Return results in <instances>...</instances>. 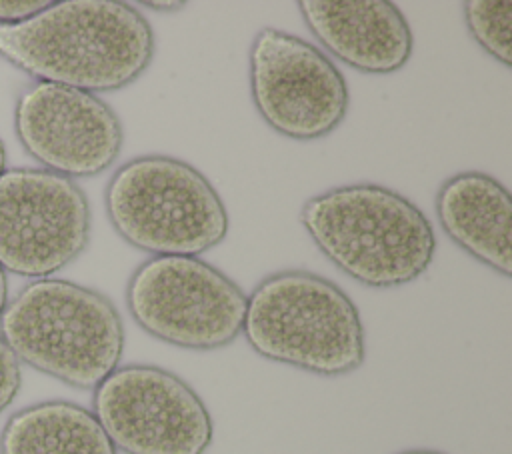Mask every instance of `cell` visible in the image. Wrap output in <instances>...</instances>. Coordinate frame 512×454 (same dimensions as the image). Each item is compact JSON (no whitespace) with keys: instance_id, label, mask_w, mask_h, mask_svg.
Listing matches in <instances>:
<instances>
[{"instance_id":"cell-1","label":"cell","mask_w":512,"mask_h":454,"mask_svg":"<svg viewBox=\"0 0 512 454\" xmlns=\"http://www.w3.org/2000/svg\"><path fill=\"white\" fill-rule=\"evenodd\" d=\"M156 38L144 14L120 0H58L18 24H0V56L32 76L90 94L136 82Z\"/></svg>"},{"instance_id":"cell-2","label":"cell","mask_w":512,"mask_h":454,"mask_svg":"<svg viewBox=\"0 0 512 454\" xmlns=\"http://www.w3.org/2000/svg\"><path fill=\"white\" fill-rule=\"evenodd\" d=\"M300 224L346 276L370 288L420 278L434 260L436 236L426 214L380 184H344L308 198Z\"/></svg>"},{"instance_id":"cell-3","label":"cell","mask_w":512,"mask_h":454,"mask_svg":"<svg viewBox=\"0 0 512 454\" xmlns=\"http://www.w3.org/2000/svg\"><path fill=\"white\" fill-rule=\"evenodd\" d=\"M0 338L18 362L76 390H94L124 354V322L94 288L38 278L8 298Z\"/></svg>"},{"instance_id":"cell-4","label":"cell","mask_w":512,"mask_h":454,"mask_svg":"<svg viewBox=\"0 0 512 454\" xmlns=\"http://www.w3.org/2000/svg\"><path fill=\"white\" fill-rule=\"evenodd\" d=\"M242 334L262 358L334 378L358 370L366 334L352 298L308 270L262 278L246 300Z\"/></svg>"},{"instance_id":"cell-5","label":"cell","mask_w":512,"mask_h":454,"mask_svg":"<svg viewBox=\"0 0 512 454\" xmlns=\"http://www.w3.org/2000/svg\"><path fill=\"white\" fill-rule=\"evenodd\" d=\"M104 206L116 234L154 256H200L228 234V210L212 182L166 154L136 156L116 168Z\"/></svg>"},{"instance_id":"cell-6","label":"cell","mask_w":512,"mask_h":454,"mask_svg":"<svg viewBox=\"0 0 512 454\" xmlns=\"http://www.w3.org/2000/svg\"><path fill=\"white\" fill-rule=\"evenodd\" d=\"M248 296L198 256H152L126 282V308L152 338L184 350H218L242 334Z\"/></svg>"},{"instance_id":"cell-7","label":"cell","mask_w":512,"mask_h":454,"mask_svg":"<svg viewBox=\"0 0 512 454\" xmlns=\"http://www.w3.org/2000/svg\"><path fill=\"white\" fill-rule=\"evenodd\" d=\"M92 414L124 454H204L214 436L210 410L198 392L152 364L110 372L94 388Z\"/></svg>"},{"instance_id":"cell-8","label":"cell","mask_w":512,"mask_h":454,"mask_svg":"<svg viewBox=\"0 0 512 454\" xmlns=\"http://www.w3.org/2000/svg\"><path fill=\"white\" fill-rule=\"evenodd\" d=\"M250 96L260 118L290 140H320L348 114L350 92L336 64L304 38L266 26L248 54Z\"/></svg>"},{"instance_id":"cell-9","label":"cell","mask_w":512,"mask_h":454,"mask_svg":"<svg viewBox=\"0 0 512 454\" xmlns=\"http://www.w3.org/2000/svg\"><path fill=\"white\" fill-rule=\"evenodd\" d=\"M90 204L82 188L44 168L0 174V266L24 278H52L90 242Z\"/></svg>"},{"instance_id":"cell-10","label":"cell","mask_w":512,"mask_h":454,"mask_svg":"<svg viewBox=\"0 0 512 454\" xmlns=\"http://www.w3.org/2000/svg\"><path fill=\"white\" fill-rule=\"evenodd\" d=\"M14 128L22 148L44 170L92 178L108 170L124 144L118 114L96 94L32 82L16 100Z\"/></svg>"},{"instance_id":"cell-11","label":"cell","mask_w":512,"mask_h":454,"mask_svg":"<svg viewBox=\"0 0 512 454\" xmlns=\"http://www.w3.org/2000/svg\"><path fill=\"white\" fill-rule=\"evenodd\" d=\"M298 8L320 46L358 72L392 74L412 56L410 24L388 0H302Z\"/></svg>"},{"instance_id":"cell-12","label":"cell","mask_w":512,"mask_h":454,"mask_svg":"<svg viewBox=\"0 0 512 454\" xmlns=\"http://www.w3.org/2000/svg\"><path fill=\"white\" fill-rule=\"evenodd\" d=\"M434 208L454 244L504 278L512 274V196L502 182L458 172L440 184Z\"/></svg>"},{"instance_id":"cell-13","label":"cell","mask_w":512,"mask_h":454,"mask_svg":"<svg viewBox=\"0 0 512 454\" xmlns=\"http://www.w3.org/2000/svg\"><path fill=\"white\" fill-rule=\"evenodd\" d=\"M0 454H118L92 410L48 400L14 412L0 432Z\"/></svg>"},{"instance_id":"cell-14","label":"cell","mask_w":512,"mask_h":454,"mask_svg":"<svg viewBox=\"0 0 512 454\" xmlns=\"http://www.w3.org/2000/svg\"><path fill=\"white\" fill-rule=\"evenodd\" d=\"M470 36L506 68L512 64V2L470 0L462 4Z\"/></svg>"},{"instance_id":"cell-15","label":"cell","mask_w":512,"mask_h":454,"mask_svg":"<svg viewBox=\"0 0 512 454\" xmlns=\"http://www.w3.org/2000/svg\"><path fill=\"white\" fill-rule=\"evenodd\" d=\"M22 384V368L18 358L0 338V414L12 404Z\"/></svg>"},{"instance_id":"cell-16","label":"cell","mask_w":512,"mask_h":454,"mask_svg":"<svg viewBox=\"0 0 512 454\" xmlns=\"http://www.w3.org/2000/svg\"><path fill=\"white\" fill-rule=\"evenodd\" d=\"M48 4L50 0H0V24L24 22Z\"/></svg>"},{"instance_id":"cell-17","label":"cell","mask_w":512,"mask_h":454,"mask_svg":"<svg viewBox=\"0 0 512 454\" xmlns=\"http://www.w3.org/2000/svg\"><path fill=\"white\" fill-rule=\"evenodd\" d=\"M146 8H152L154 12H176L184 8V2H144Z\"/></svg>"},{"instance_id":"cell-18","label":"cell","mask_w":512,"mask_h":454,"mask_svg":"<svg viewBox=\"0 0 512 454\" xmlns=\"http://www.w3.org/2000/svg\"><path fill=\"white\" fill-rule=\"evenodd\" d=\"M6 302H8V280H6V272L0 266V314L6 306Z\"/></svg>"},{"instance_id":"cell-19","label":"cell","mask_w":512,"mask_h":454,"mask_svg":"<svg viewBox=\"0 0 512 454\" xmlns=\"http://www.w3.org/2000/svg\"><path fill=\"white\" fill-rule=\"evenodd\" d=\"M398 454H444L440 450H430V448H412V450H402Z\"/></svg>"},{"instance_id":"cell-20","label":"cell","mask_w":512,"mask_h":454,"mask_svg":"<svg viewBox=\"0 0 512 454\" xmlns=\"http://www.w3.org/2000/svg\"><path fill=\"white\" fill-rule=\"evenodd\" d=\"M4 160H6V154H4V146H2V140H0V174L4 172Z\"/></svg>"}]
</instances>
